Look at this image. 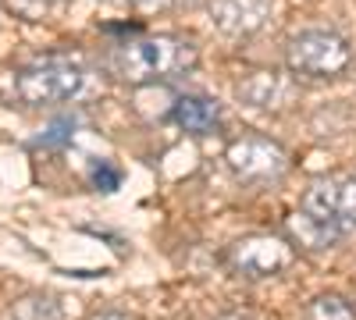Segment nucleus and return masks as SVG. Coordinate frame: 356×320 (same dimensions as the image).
<instances>
[{
    "instance_id": "f257e3e1",
    "label": "nucleus",
    "mask_w": 356,
    "mask_h": 320,
    "mask_svg": "<svg viewBox=\"0 0 356 320\" xmlns=\"http://www.w3.org/2000/svg\"><path fill=\"white\" fill-rule=\"evenodd\" d=\"M196 61H200L196 43L182 36H132L122 43H111L104 57L107 71L129 85L186 75L189 68H196Z\"/></svg>"
},
{
    "instance_id": "f03ea898",
    "label": "nucleus",
    "mask_w": 356,
    "mask_h": 320,
    "mask_svg": "<svg viewBox=\"0 0 356 320\" xmlns=\"http://www.w3.org/2000/svg\"><path fill=\"white\" fill-rule=\"evenodd\" d=\"M86 71L72 57H40L29 61L4 78V96L22 107H50V103H65L82 93Z\"/></svg>"
},
{
    "instance_id": "7ed1b4c3",
    "label": "nucleus",
    "mask_w": 356,
    "mask_h": 320,
    "mask_svg": "<svg viewBox=\"0 0 356 320\" xmlns=\"http://www.w3.org/2000/svg\"><path fill=\"white\" fill-rule=\"evenodd\" d=\"M285 65L307 78H339L353 68V47L332 28H307L285 43Z\"/></svg>"
},
{
    "instance_id": "20e7f679",
    "label": "nucleus",
    "mask_w": 356,
    "mask_h": 320,
    "mask_svg": "<svg viewBox=\"0 0 356 320\" xmlns=\"http://www.w3.org/2000/svg\"><path fill=\"white\" fill-rule=\"evenodd\" d=\"M225 160L239 182L260 185V182H278L289 171V153L282 142L264 139V135H239L228 142Z\"/></svg>"
},
{
    "instance_id": "39448f33",
    "label": "nucleus",
    "mask_w": 356,
    "mask_h": 320,
    "mask_svg": "<svg viewBox=\"0 0 356 320\" xmlns=\"http://www.w3.org/2000/svg\"><path fill=\"white\" fill-rule=\"evenodd\" d=\"M303 214L335 224L342 235L356 231V178H321L303 192Z\"/></svg>"
},
{
    "instance_id": "423d86ee",
    "label": "nucleus",
    "mask_w": 356,
    "mask_h": 320,
    "mask_svg": "<svg viewBox=\"0 0 356 320\" xmlns=\"http://www.w3.org/2000/svg\"><path fill=\"white\" fill-rule=\"evenodd\" d=\"M225 260L235 274L275 278L292 264V242H285L282 235H246L228 246Z\"/></svg>"
},
{
    "instance_id": "0eeeda50",
    "label": "nucleus",
    "mask_w": 356,
    "mask_h": 320,
    "mask_svg": "<svg viewBox=\"0 0 356 320\" xmlns=\"http://www.w3.org/2000/svg\"><path fill=\"white\" fill-rule=\"evenodd\" d=\"M292 96H296L292 78L285 71H275V68L246 71L235 82V100L243 107H253V110H282L285 103H292Z\"/></svg>"
},
{
    "instance_id": "6e6552de",
    "label": "nucleus",
    "mask_w": 356,
    "mask_h": 320,
    "mask_svg": "<svg viewBox=\"0 0 356 320\" xmlns=\"http://www.w3.org/2000/svg\"><path fill=\"white\" fill-rule=\"evenodd\" d=\"M211 22L225 36H253L271 15V0H211Z\"/></svg>"
},
{
    "instance_id": "1a4fd4ad",
    "label": "nucleus",
    "mask_w": 356,
    "mask_h": 320,
    "mask_svg": "<svg viewBox=\"0 0 356 320\" xmlns=\"http://www.w3.org/2000/svg\"><path fill=\"white\" fill-rule=\"evenodd\" d=\"M221 103L214 96H200V93H189V96H178L175 107H171V121L189 132V135H211L218 132L221 125Z\"/></svg>"
},
{
    "instance_id": "9d476101",
    "label": "nucleus",
    "mask_w": 356,
    "mask_h": 320,
    "mask_svg": "<svg viewBox=\"0 0 356 320\" xmlns=\"http://www.w3.org/2000/svg\"><path fill=\"white\" fill-rule=\"evenodd\" d=\"M285 231H289L292 246H303V249H332L335 242L346 239L335 224H324V221H317V217H310L303 210L285 221Z\"/></svg>"
},
{
    "instance_id": "9b49d317",
    "label": "nucleus",
    "mask_w": 356,
    "mask_h": 320,
    "mask_svg": "<svg viewBox=\"0 0 356 320\" xmlns=\"http://www.w3.org/2000/svg\"><path fill=\"white\" fill-rule=\"evenodd\" d=\"M4 320H65V306L57 296H47V292H29L22 296L8 313Z\"/></svg>"
},
{
    "instance_id": "f8f14e48",
    "label": "nucleus",
    "mask_w": 356,
    "mask_h": 320,
    "mask_svg": "<svg viewBox=\"0 0 356 320\" xmlns=\"http://www.w3.org/2000/svg\"><path fill=\"white\" fill-rule=\"evenodd\" d=\"M303 320H356V303L342 292H321L303 306Z\"/></svg>"
},
{
    "instance_id": "ddd939ff",
    "label": "nucleus",
    "mask_w": 356,
    "mask_h": 320,
    "mask_svg": "<svg viewBox=\"0 0 356 320\" xmlns=\"http://www.w3.org/2000/svg\"><path fill=\"white\" fill-rule=\"evenodd\" d=\"M86 178H89V185H93L97 192H118L122 189V182H125V171L118 167L114 160H89V167H86Z\"/></svg>"
},
{
    "instance_id": "4468645a",
    "label": "nucleus",
    "mask_w": 356,
    "mask_h": 320,
    "mask_svg": "<svg viewBox=\"0 0 356 320\" xmlns=\"http://www.w3.org/2000/svg\"><path fill=\"white\" fill-rule=\"evenodd\" d=\"M75 118H57V121H50L47 125V132L36 139V146H43V150H65L68 142L75 139Z\"/></svg>"
},
{
    "instance_id": "2eb2a0df",
    "label": "nucleus",
    "mask_w": 356,
    "mask_h": 320,
    "mask_svg": "<svg viewBox=\"0 0 356 320\" xmlns=\"http://www.w3.org/2000/svg\"><path fill=\"white\" fill-rule=\"evenodd\" d=\"M129 4H132L139 15H168V11H175L178 0H129Z\"/></svg>"
},
{
    "instance_id": "dca6fc26",
    "label": "nucleus",
    "mask_w": 356,
    "mask_h": 320,
    "mask_svg": "<svg viewBox=\"0 0 356 320\" xmlns=\"http://www.w3.org/2000/svg\"><path fill=\"white\" fill-rule=\"evenodd\" d=\"M93 320H139V317L136 313H122V310H107V313H100Z\"/></svg>"
},
{
    "instance_id": "f3484780",
    "label": "nucleus",
    "mask_w": 356,
    "mask_h": 320,
    "mask_svg": "<svg viewBox=\"0 0 356 320\" xmlns=\"http://www.w3.org/2000/svg\"><path fill=\"white\" fill-rule=\"evenodd\" d=\"M218 320H253V317H246V313H221Z\"/></svg>"
},
{
    "instance_id": "a211bd4d",
    "label": "nucleus",
    "mask_w": 356,
    "mask_h": 320,
    "mask_svg": "<svg viewBox=\"0 0 356 320\" xmlns=\"http://www.w3.org/2000/svg\"><path fill=\"white\" fill-rule=\"evenodd\" d=\"M178 4H186V8H196V4H211V0H178Z\"/></svg>"
},
{
    "instance_id": "6ab92c4d",
    "label": "nucleus",
    "mask_w": 356,
    "mask_h": 320,
    "mask_svg": "<svg viewBox=\"0 0 356 320\" xmlns=\"http://www.w3.org/2000/svg\"><path fill=\"white\" fill-rule=\"evenodd\" d=\"M43 4H61V0H43Z\"/></svg>"
},
{
    "instance_id": "aec40b11",
    "label": "nucleus",
    "mask_w": 356,
    "mask_h": 320,
    "mask_svg": "<svg viewBox=\"0 0 356 320\" xmlns=\"http://www.w3.org/2000/svg\"><path fill=\"white\" fill-rule=\"evenodd\" d=\"M353 178H356V174H353Z\"/></svg>"
}]
</instances>
